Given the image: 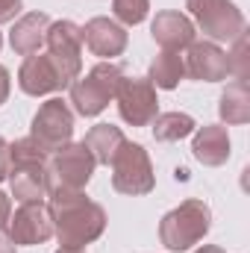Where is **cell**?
I'll list each match as a JSON object with an SVG mask.
<instances>
[{"label": "cell", "mask_w": 250, "mask_h": 253, "mask_svg": "<svg viewBox=\"0 0 250 253\" xmlns=\"http://www.w3.org/2000/svg\"><path fill=\"white\" fill-rule=\"evenodd\" d=\"M9 186L21 203L42 200L47 191V153L27 135L9 144Z\"/></svg>", "instance_id": "obj_2"}, {"label": "cell", "mask_w": 250, "mask_h": 253, "mask_svg": "<svg viewBox=\"0 0 250 253\" xmlns=\"http://www.w3.org/2000/svg\"><path fill=\"white\" fill-rule=\"evenodd\" d=\"M221 118L227 124H248L250 121V91L248 83H233L227 85V91L221 94V106H218Z\"/></svg>", "instance_id": "obj_20"}, {"label": "cell", "mask_w": 250, "mask_h": 253, "mask_svg": "<svg viewBox=\"0 0 250 253\" xmlns=\"http://www.w3.org/2000/svg\"><path fill=\"white\" fill-rule=\"evenodd\" d=\"M186 62V74L194 80H206V83H221L227 80L230 68H227V53L212 44V42H191L188 44V56Z\"/></svg>", "instance_id": "obj_12"}, {"label": "cell", "mask_w": 250, "mask_h": 253, "mask_svg": "<svg viewBox=\"0 0 250 253\" xmlns=\"http://www.w3.org/2000/svg\"><path fill=\"white\" fill-rule=\"evenodd\" d=\"M47 30H50V18L44 12H30V15L15 21V27L9 33V44L18 56H33L44 44Z\"/></svg>", "instance_id": "obj_16"}, {"label": "cell", "mask_w": 250, "mask_h": 253, "mask_svg": "<svg viewBox=\"0 0 250 253\" xmlns=\"http://www.w3.org/2000/svg\"><path fill=\"white\" fill-rule=\"evenodd\" d=\"M153 165H150V156L141 144H132V141H124L121 150L115 153L112 159V186L121 194H147L153 191Z\"/></svg>", "instance_id": "obj_5"}, {"label": "cell", "mask_w": 250, "mask_h": 253, "mask_svg": "<svg viewBox=\"0 0 250 253\" xmlns=\"http://www.w3.org/2000/svg\"><path fill=\"white\" fill-rule=\"evenodd\" d=\"M9 218H12V203H9V194L0 191V230H6Z\"/></svg>", "instance_id": "obj_25"}, {"label": "cell", "mask_w": 250, "mask_h": 253, "mask_svg": "<svg viewBox=\"0 0 250 253\" xmlns=\"http://www.w3.org/2000/svg\"><path fill=\"white\" fill-rule=\"evenodd\" d=\"M50 218L53 233L65 251H80L106 230V212L100 203H91L83 189H50Z\"/></svg>", "instance_id": "obj_1"}, {"label": "cell", "mask_w": 250, "mask_h": 253, "mask_svg": "<svg viewBox=\"0 0 250 253\" xmlns=\"http://www.w3.org/2000/svg\"><path fill=\"white\" fill-rule=\"evenodd\" d=\"M124 80V71L112 62L94 65L85 77H77L71 83V103L83 118H94L100 115L109 100L118 94V85Z\"/></svg>", "instance_id": "obj_3"}, {"label": "cell", "mask_w": 250, "mask_h": 253, "mask_svg": "<svg viewBox=\"0 0 250 253\" xmlns=\"http://www.w3.org/2000/svg\"><path fill=\"white\" fill-rule=\"evenodd\" d=\"M74 135V115L68 109V103L53 97L47 103H42V109L33 118V132L30 138L44 150V153H56L59 147L71 144Z\"/></svg>", "instance_id": "obj_9"}, {"label": "cell", "mask_w": 250, "mask_h": 253, "mask_svg": "<svg viewBox=\"0 0 250 253\" xmlns=\"http://www.w3.org/2000/svg\"><path fill=\"white\" fill-rule=\"evenodd\" d=\"M212 227V212L203 200H186L177 209H171L159 224V239L168 251H188L191 245L203 242V236Z\"/></svg>", "instance_id": "obj_4"}, {"label": "cell", "mask_w": 250, "mask_h": 253, "mask_svg": "<svg viewBox=\"0 0 250 253\" xmlns=\"http://www.w3.org/2000/svg\"><path fill=\"white\" fill-rule=\"evenodd\" d=\"M186 9L215 42H233L239 33H245V15L233 0H186Z\"/></svg>", "instance_id": "obj_6"}, {"label": "cell", "mask_w": 250, "mask_h": 253, "mask_svg": "<svg viewBox=\"0 0 250 253\" xmlns=\"http://www.w3.org/2000/svg\"><path fill=\"white\" fill-rule=\"evenodd\" d=\"M153 135L156 141H180L194 132V118L183 115V112H165V115H156L153 121Z\"/></svg>", "instance_id": "obj_21"}, {"label": "cell", "mask_w": 250, "mask_h": 253, "mask_svg": "<svg viewBox=\"0 0 250 253\" xmlns=\"http://www.w3.org/2000/svg\"><path fill=\"white\" fill-rule=\"evenodd\" d=\"M94 156L88 153V147L80 144H65L59 147L50 162H47V191L50 189H83L91 174H94Z\"/></svg>", "instance_id": "obj_7"}, {"label": "cell", "mask_w": 250, "mask_h": 253, "mask_svg": "<svg viewBox=\"0 0 250 253\" xmlns=\"http://www.w3.org/2000/svg\"><path fill=\"white\" fill-rule=\"evenodd\" d=\"M18 85H21V91H27V94H33V97H42V94H50V91H59L65 88L62 77H59V71H56V65L50 56H27L24 65H21V71H18Z\"/></svg>", "instance_id": "obj_14"}, {"label": "cell", "mask_w": 250, "mask_h": 253, "mask_svg": "<svg viewBox=\"0 0 250 253\" xmlns=\"http://www.w3.org/2000/svg\"><path fill=\"white\" fill-rule=\"evenodd\" d=\"M50 236H53V218L42 200L21 203V209L9 218V239L15 245H42Z\"/></svg>", "instance_id": "obj_11"}, {"label": "cell", "mask_w": 250, "mask_h": 253, "mask_svg": "<svg viewBox=\"0 0 250 253\" xmlns=\"http://www.w3.org/2000/svg\"><path fill=\"white\" fill-rule=\"evenodd\" d=\"M9 174V141L0 135V180H6Z\"/></svg>", "instance_id": "obj_26"}, {"label": "cell", "mask_w": 250, "mask_h": 253, "mask_svg": "<svg viewBox=\"0 0 250 253\" xmlns=\"http://www.w3.org/2000/svg\"><path fill=\"white\" fill-rule=\"evenodd\" d=\"M197 253H224V251H221V248H215V245H203Z\"/></svg>", "instance_id": "obj_29"}, {"label": "cell", "mask_w": 250, "mask_h": 253, "mask_svg": "<svg viewBox=\"0 0 250 253\" xmlns=\"http://www.w3.org/2000/svg\"><path fill=\"white\" fill-rule=\"evenodd\" d=\"M124 141H126L124 132L112 124L91 126V129L85 132V138H83V144L88 147V153H91L94 162H100V165H112V159H115V153L121 150Z\"/></svg>", "instance_id": "obj_18"}, {"label": "cell", "mask_w": 250, "mask_h": 253, "mask_svg": "<svg viewBox=\"0 0 250 253\" xmlns=\"http://www.w3.org/2000/svg\"><path fill=\"white\" fill-rule=\"evenodd\" d=\"M156 44L162 50H183L194 42V24L188 21L183 12H159L153 18V27H150Z\"/></svg>", "instance_id": "obj_15"}, {"label": "cell", "mask_w": 250, "mask_h": 253, "mask_svg": "<svg viewBox=\"0 0 250 253\" xmlns=\"http://www.w3.org/2000/svg\"><path fill=\"white\" fill-rule=\"evenodd\" d=\"M15 248H18V245H15V242L0 230V253H15Z\"/></svg>", "instance_id": "obj_28"}, {"label": "cell", "mask_w": 250, "mask_h": 253, "mask_svg": "<svg viewBox=\"0 0 250 253\" xmlns=\"http://www.w3.org/2000/svg\"><path fill=\"white\" fill-rule=\"evenodd\" d=\"M0 44H3V36H0Z\"/></svg>", "instance_id": "obj_31"}, {"label": "cell", "mask_w": 250, "mask_h": 253, "mask_svg": "<svg viewBox=\"0 0 250 253\" xmlns=\"http://www.w3.org/2000/svg\"><path fill=\"white\" fill-rule=\"evenodd\" d=\"M59 253H80V251H65V248H62V251H59Z\"/></svg>", "instance_id": "obj_30"}, {"label": "cell", "mask_w": 250, "mask_h": 253, "mask_svg": "<svg viewBox=\"0 0 250 253\" xmlns=\"http://www.w3.org/2000/svg\"><path fill=\"white\" fill-rule=\"evenodd\" d=\"M227 68L239 83H248L250 74V44H248V33H239L233 39V53H227Z\"/></svg>", "instance_id": "obj_22"}, {"label": "cell", "mask_w": 250, "mask_h": 253, "mask_svg": "<svg viewBox=\"0 0 250 253\" xmlns=\"http://www.w3.org/2000/svg\"><path fill=\"white\" fill-rule=\"evenodd\" d=\"M83 44L94 53V56H121L126 47V30L121 24L109 21V18H91L85 27H80Z\"/></svg>", "instance_id": "obj_13"}, {"label": "cell", "mask_w": 250, "mask_h": 253, "mask_svg": "<svg viewBox=\"0 0 250 253\" xmlns=\"http://www.w3.org/2000/svg\"><path fill=\"white\" fill-rule=\"evenodd\" d=\"M186 77V62H183V53L177 50H162L153 65H150V85L153 88H177V83Z\"/></svg>", "instance_id": "obj_19"}, {"label": "cell", "mask_w": 250, "mask_h": 253, "mask_svg": "<svg viewBox=\"0 0 250 253\" xmlns=\"http://www.w3.org/2000/svg\"><path fill=\"white\" fill-rule=\"evenodd\" d=\"M118 112L126 124L132 126H147L156 112H159V100H156V88L150 85V80L132 77V80H121L118 85Z\"/></svg>", "instance_id": "obj_10"}, {"label": "cell", "mask_w": 250, "mask_h": 253, "mask_svg": "<svg viewBox=\"0 0 250 253\" xmlns=\"http://www.w3.org/2000/svg\"><path fill=\"white\" fill-rule=\"evenodd\" d=\"M44 42H47V56L53 59L65 88H68L83 71V36H80V27L71 24V21H56V24H50Z\"/></svg>", "instance_id": "obj_8"}, {"label": "cell", "mask_w": 250, "mask_h": 253, "mask_svg": "<svg viewBox=\"0 0 250 253\" xmlns=\"http://www.w3.org/2000/svg\"><path fill=\"white\" fill-rule=\"evenodd\" d=\"M191 150H194V159L209 165V168H218L230 159V135H227V126L209 124L200 126L194 132V141H191Z\"/></svg>", "instance_id": "obj_17"}, {"label": "cell", "mask_w": 250, "mask_h": 253, "mask_svg": "<svg viewBox=\"0 0 250 253\" xmlns=\"http://www.w3.org/2000/svg\"><path fill=\"white\" fill-rule=\"evenodd\" d=\"M112 9H115V18L126 24V27H135L147 18L150 12V0H112Z\"/></svg>", "instance_id": "obj_23"}, {"label": "cell", "mask_w": 250, "mask_h": 253, "mask_svg": "<svg viewBox=\"0 0 250 253\" xmlns=\"http://www.w3.org/2000/svg\"><path fill=\"white\" fill-rule=\"evenodd\" d=\"M6 97H9V71L0 65V106L6 103Z\"/></svg>", "instance_id": "obj_27"}, {"label": "cell", "mask_w": 250, "mask_h": 253, "mask_svg": "<svg viewBox=\"0 0 250 253\" xmlns=\"http://www.w3.org/2000/svg\"><path fill=\"white\" fill-rule=\"evenodd\" d=\"M18 12H21V0H0V24L15 21Z\"/></svg>", "instance_id": "obj_24"}]
</instances>
